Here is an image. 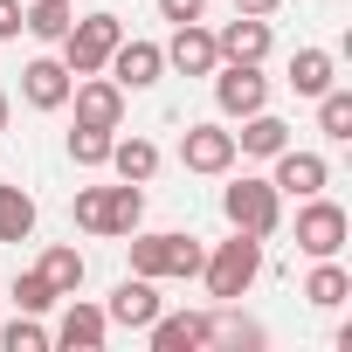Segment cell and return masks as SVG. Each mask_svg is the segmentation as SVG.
<instances>
[{
	"label": "cell",
	"instance_id": "cell-1",
	"mask_svg": "<svg viewBox=\"0 0 352 352\" xmlns=\"http://www.w3.org/2000/svg\"><path fill=\"white\" fill-rule=\"evenodd\" d=\"M69 214H76L83 235H111V242H124V235L145 221V187H131V180H118V187H76Z\"/></svg>",
	"mask_w": 352,
	"mask_h": 352
},
{
	"label": "cell",
	"instance_id": "cell-2",
	"mask_svg": "<svg viewBox=\"0 0 352 352\" xmlns=\"http://www.w3.org/2000/svg\"><path fill=\"white\" fill-rule=\"evenodd\" d=\"M256 276H263V242L242 235V228H235L228 242H214L208 263H201V283H208L214 304H242V297L256 290Z\"/></svg>",
	"mask_w": 352,
	"mask_h": 352
},
{
	"label": "cell",
	"instance_id": "cell-3",
	"mask_svg": "<svg viewBox=\"0 0 352 352\" xmlns=\"http://www.w3.org/2000/svg\"><path fill=\"white\" fill-rule=\"evenodd\" d=\"M124 249H131V270L152 276V283H166V276H201V263H208L201 235H187V228H159V235H138V228H131Z\"/></svg>",
	"mask_w": 352,
	"mask_h": 352
},
{
	"label": "cell",
	"instance_id": "cell-4",
	"mask_svg": "<svg viewBox=\"0 0 352 352\" xmlns=\"http://www.w3.org/2000/svg\"><path fill=\"white\" fill-rule=\"evenodd\" d=\"M221 214H228V228H242V235L270 242V235L283 228V194H276L270 180H256V173H242V180H228V187H221Z\"/></svg>",
	"mask_w": 352,
	"mask_h": 352
},
{
	"label": "cell",
	"instance_id": "cell-5",
	"mask_svg": "<svg viewBox=\"0 0 352 352\" xmlns=\"http://www.w3.org/2000/svg\"><path fill=\"white\" fill-rule=\"evenodd\" d=\"M124 42V14H83V21H69V35L56 42L63 49V63H69V76H97L104 63H111V49Z\"/></svg>",
	"mask_w": 352,
	"mask_h": 352
},
{
	"label": "cell",
	"instance_id": "cell-6",
	"mask_svg": "<svg viewBox=\"0 0 352 352\" xmlns=\"http://www.w3.org/2000/svg\"><path fill=\"white\" fill-rule=\"evenodd\" d=\"M345 235H352V214H345L338 201H324V194L297 201V249H304L311 263H318V256H338Z\"/></svg>",
	"mask_w": 352,
	"mask_h": 352
},
{
	"label": "cell",
	"instance_id": "cell-7",
	"mask_svg": "<svg viewBox=\"0 0 352 352\" xmlns=\"http://www.w3.org/2000/svg\"><path fill=\"white\" fill-rule=\"evenodd\" d=\"M214 104H221V118H249V111H263L270 104V76H263V63H214Z\"/></svg>",
	"mask_w": 352,
	"mask_h": 352
},
{
	"label": "cell",
	"instance_id": "cell-8",
	"mask_svg": "<svg viewBox=\"0 0 352 352\" xmlns=\"http://www.w3.org/2000/svg\"><path fill=\"white\" fill-rule=\"evenodd\" d=\"M270 166H276V173H270V187H276V194H290V201H311V194H324V187H331V159H324V152L283 145Z\"/></svg>",
	"mask_w": 352,
	"mask_h": 352
},
{
	"label": "cell",
	"instance_id": "cell-9",
	"mask_svg": "<svg viewBox=\"0 0 352 352\" xmlns=\"http://www.w3.org/2000/svg\"><path fill=\"white\" fill-rule=\"evenodd\" d=\"M180 166L201 173V180H221V173L235 166V131L228 124H187L180 131Z\"/></svg>",
	"mask_w": 352,
	"mask_h": 352
},
{
	"label": "cell",
	"instance_id": "cell-10",
	"mask_svg": "<svg viewBox=\"0 0 352 352\" xmlns=\"http://www.w3.org/2000/svg\"><path fill=\"white\" fill-rule=\"evenodd\" d=\"M104 69H111V83L131 97V90H152V83L166 76V49H159V42H145V35H124V42L111 49V63H104Z\"/></svg>",
	"mask_w": 352,
	"mask_h": 352
},
{
	"label": "cell",
	"instance_id": "cell-11",
	"mask_svg": "<svg viewBox=\"0 0 352 352\" xmlns=\"http://www.w3.org/2000/svg\"><path fill=\"white\" fill-rule=\"evenodd\" d=\"M104 338H111V318H104V304H90V297H63V318H56L49 345H63V352H97Z\"/></svg>",
	"mask_w": 352,
	"mask_h": 352
},
{
	"label": "cell",
	"instance_id": "cell-12",
	"mask_svg": "<svg viewBox=\"0 0 352 352\" xmlns=\"http://www.w3.org/2000/svg\"><path fill=\"white\" fill-rule=\"evenodd\" d=\"M69 90H76V76H69L63 56H35V63L21 69V104H28V111H63Z\"/></svg>",
	"mask_w": 352,
	"mask_h": 352
},
{
	"label": "cell",
	"instance_id": "cell-13",
	"mask_svg": "<svg viewBox=\"0 0 352 352\" xmlns=\"http://www.w3.org/2000/svg\"><path fill=\"white\" fill-rule=\"evenodd\" d=\"M69 104H76V124H97V131H118V124H124V90H118L104 69H97V76H76Z\"/></svg>",
	"mask_w": 352,
	"mask_h": 352
},
{
	"label": "cell",
	"instance_id": "cell-14",
	"mask_svg": "<svg viewBox=\"0 0 352 352\" xmlns=\"http://www.w3.org/2000/svg\"><path fill=\"white\" fill-rule=\"evenodd\" d=\"M159 311H166V297H159V283H152V276H138V270H131V276L111 290V304H104V318H111V324H124V331H145Z\"/></svg>",
	"mask_w": 352,
	"mask_h": 352
},
{
	"label": "cell",
	"instance_id": "cell-15",
	"mask_svg": "<svg viewBox=\"0 0 352 352\" xmlns=\"http://www.w3.org/2000/svg\"><path fill=\"white\" fill-rule=\"evenodd\" d=\"M159 49H166V69H180V76H214V63H221L214 28H201V21H180L173 42H159Z\"/></svg>",
	"mask_w": 352,
	"mask_h": 352
},
{
	"label": "cell",
	"instance_id": "cell-16",
	"mask_svg": "<svg viewBox=\"0 0 352 352\" xmlns=\"http://www.w3.org/2000/svg\"><path fill=\"white\" fill-rule=\"evenodd\" d=\"M152 352H208V311H159L145 324Z\"/></svg>",
	"mask_w": 352,
	"mask_h": 352
},
{
	"label": "cell",
	"instance_id": "cell-17",
	"mask_svg": "<svg viewBox=\"0 0 352 352\" xmlns=\"http://www.w3.org/2000/svg\"><path fill=\"white\" fill-rule=\"evenodd\" d=\"M214 49H221V63H270L276 35H270V21H263V14H235V21L214 35Z\"/></svg>",
	"mask_w": 352,
	"mask_h": 352
},
{
	"label": "cell",
	"instance_id": "cell-18",
	"mask_svg": "<svg viewBox=\"0 0 352 352\" xmlns=\"http://www.w3.org/2000/svg\"><path fill=\"white\" fill-rule=\"evenodd\" d=\"M283 145H290V124H283L270 104H263V111H249V118H242V131H235V159H276Z\"/></svg>",
	"mask_w": 352,
	"mask_h": 352
},
{
	"label": "cell",
	"instance_id": "cell-19",
	"mask_svg": "<svg viewBox=\"0 0 352 352\" xmlns=\"http://www.w3.org/2000/svg\"><path fill=\"white\" fill-rule=\"evenodd\" d=\"M208 345H221V352H263L270 331H263L256 318H242L235 304H214V311H208Z\"/></svg>",
	"mask_w": 352,
	"mask_h": 352
},
{
	"label": "cell",
	"instance_id": "cell-20",
	"mask_svg": "<svg viewBox=\"0 0 352 352\" xmlns=\"http://www.w3.org/2000/svg\"><path fill=\"white\" fill-rule=\"evenodd\" d=\"M345 297H352V270H345L338 256H318L311 276H304V304H311V311H338Z\"/></svg>",
	"mask_w": 352,
	"mask_h": 352
},
{
	"label": "cell",
	"instance_id": "cell-21",
	"mask_svg": "<svg viewBox=\"0 0 352 352\" xmlns=\"http://www.w3.org/2000/svg\"><path fill=\"white\" fill-rule=\"evenodd\" d=\"M283 83H290L297 97H324V90L338 83V56H331V49H297V56H290V76H283Z\"/></svg>",
	"mask_w": 352,
	"mask_h": 352
},
{
	"label": "cell",
	"instance_id": "cell-22",
	"mask_svg": "<svg viewBox=\"0 0 352 352\" xmlns=\"http://www.w3.org/2000/svg\"><path fill=\"white\" fill-rule=\"evenodd\" d=\"M118 180H131V187H152V173H159V145L152 138H111V159H104Z\"/></svg>",
	"mask_w": 352,
	"mask_h": 352
},
{
	"label": "cell",
	"instance_id": "cell-23",
	"mask_svg": "<svg viewBox=\"0 0 352 352\" xmlns=\"http://www.w3.org/2000/svg\"><path fill=\"white\" fill-rule=\"evenodd\" d=\"M69 21H76V0H28L21 8V35H35V42H63Z\"/></svg>",
	"mask_w": 352,
	"mask_h": 352
},
{
	"label": "cell",
	"instance_id": "cell-24",
	"mask_svg": "<svg viewBox=\"0 0 352 352\" xmlns=\"http://www.w3.org/2000/svg\"><path fill=\"white\" fill-rule=\"evenodd\" d=\"M35 270L49 276V290H56V297H76V290H83V276H90L83 249H69V242H56V249H49V256H42Z\"/></svg>",
	"mask_w": 352,
	"mask_h": 352
},
{
	"label": "cell",
	"instance_id": "cell-25",
	"mask_svg": "<svg viewBox=\"0 0 352 352\" xmlns=\"http://www.w3.org/2000/svg\"><path fill=\"white\" fill-rule=\"evenodd\" d=\"M35 194L28 187H8V180H0V242H28L35 235Z\"/></svg>",
	"mask_w": 352,
	"mask_h": 352
},
{
	"label": "cell",
	"instance_id": "cell-26",
	"mask_svg": "<svg viewBox=\"0 0 352 352\" xmlns=\"http://www.w3.org/2000/svg\"><path fill=\"white\" fill-rule=\"evenodd\" d=\"M311 104H318V131H324L331 145H345V138H352V90H338V83H331V90H324V97H311Z\"/></svg>",
	"mask_w": 352,
	"mask_h": 352
},
{
	"label": "cell",
	"instance_id": "cell-27",
	"mask_svg": "<svg viewBox=\"0 0 352 352\" xmlns=\"http://www.w3.org/2000/svg\"><path fill=\"white\" fill-rule=\"evenodd\" d=\"M111 138H118V131H97V124H76V131H69V166H90V173H97V166L111 159Z\"/></svg>",
	"mask_w": 352,
	"mask_h": 352
},
{
	"label": "cell",
	"instance_id": "cell-28",
	"mask_svg": "<svg viewBox=\"0 0 352 352\" xmlns=\"http://www.w3.org/2000/svg\"><path fill=\"white\" fill-rule=\"evenodd\" d=\"M0 345H8V352H49V324L35 311H14V324L0 331Z\"/></svg>",
	"mask_w": 352,
	"mask_h": 352
},
{
	"label": "cell",
	"instance_id": "cell-29",
	"mask_svg": "<svg viewBox=\"0 0 352 352\" xmlns=\"http://www.w3.org/2000/svg\"><path fill=\"white\" fill-rule=\"evenodd\" d=\"M56 304H63V297L49 290L42 270H21V276H14V311H35V318H42V311H56Z\"/></svg>",
	"mask_w": 352,
	"mask_h": 352
},
{
	"label": "cell",
	"instance_id": "cell-30",
	"mask_svg": "<svg viewBox=\"0 0 352 352\" xmlns=\"http://www.w3.org/2000/svg\"><path fill=\"white\" fill-rule=\"evenodd\" d=\"M208 14V0H159V21H173V28H180V21H201Z\"/></svg>",
	"mask_w": 352,
	"mask_h": 352
},
{
	"label": "cell",
	"instance_id": "cell-31",
	"mask_svg": "<svg viewBox=\"0 0 352 352\" xmlns=\"http://www.w3.org/2000/svg\"><path fill=\"white\" fill-rule=\"evenodd\" d=\"M21 35V0H0V42Z\"/></svg>",
	"mask_w": 352,
	"mask_h": 352
},
{
	"label": "cell",
	"instance_id": "cell-32",
	"mask_svg": "<svg viewBox=\"0 0 352 352\" xmlns=\"http://www.w3.org/2000/svg\"><path fill=\"white\" fill-rule=\"evenodd\" d=\"M276 8H283V0H235V14H263V21H270Z\"/></svg>",
	"mask_w": 352,
	"mask_h": 352
},
{
	"label": "cell",
	"instance_id": "cell-33",
	"mask_svg": "<svg viewBox=\"0 0 352 352\" xmlns=\"http://www.w3.org/2000/svg\"><path fill=\"white\" fill-rule=\"evenodd\" d=\"M8 118H14V97H8V90H0V131H8Z\"/></svg>",
	"mask_w": 352,
	"mask_h": 352
}]
</instances>
